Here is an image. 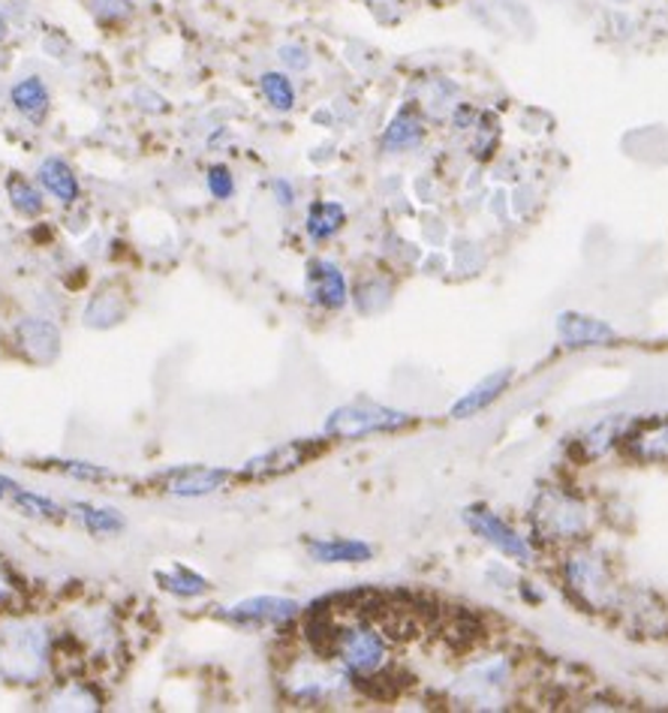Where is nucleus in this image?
I'll use <instances>...</instances> for the list:
<instances>
[{"instance_id": "obj_21", "label": "nucleus", "mask_w": 668, "mask_h": 713, "mask_svg": "<svg viewBox=\"0 0 668 713\" xmlns=\"http://www.w3.org/2000/svg\"><path fill=\"white\" fill-rule=\"evenodd\" d=\"M259 88H263L265 99H268V106L277 111H289L293 106H296V88H293V82H289V76L286 73H277V70H272V73H263V78H259Z\"/></svg>"}, {"instance_id": "obj_20", "label": "nucleus", "mask_w": 668, "mask_h": 713, "mask_svg": "<svg viewBox=\"0 0 668 713\" xmlns=\"http://www.w3.org/2000/svg\"><path fill=\"white\" fill-rule=\"evenodd\" d=\"M19 515H28V518H36V521H61V518L66 515L64 509L55 503V500H49V497L43 494H33V491H19V494L12 497L10 503Z\"/></svg>"}, {"instance_id": "obj_27", "label": "nucleus", "mask_w": 668, "mask_h": 713, "mask_svg": "<svg viewBox=\"0 0 668 713\" xmlns=\"http://www.w3.org/2000/svg\"><path fill=\"white\" fill-rule=\"evenodd\" d=\"M272 190H274V196H277V202H280L284 209H289V205L296 202V190H293V184H289V181H284V178H277V181L272 184Z\"/></svg>"}, {"instance_id": "obj_14", "label": "nucleus", "mask_w": 668, "mask_h": 713, "mask_svg": "<svg viewBox=\"0 0 668 713\" xmlns=\"http://www.w3.org/2000/svg\"><path fill=\"white\" fill-rule=\"evenodd\" d=\"M422 136H425V124H422V118H418L416 111L410 109H401L392 118V124L385 127V136H383V145L389 148V151H404V148H416L418 142H422Z\"/></svg>"}, {"instance_id": "obj_5", "label": "nucleus", "mask_w": 668, "mask_h": 713, "mask_svg": "<svg viewBox=\"0 0 668 713\" xmlns=\"http://www.w3.org/2000/svg\"><path fill=\"white\" fill-rule=\"evenodd\" d=\"M301 605L296 599H286V596H251L244 603L232 605L226 617L232 624H244V626H277L293 620L298 615Z\"/></svg>"}, {"instance_id": "obj_28", "label": "nucleus", "mask_w": 668, "mask_h": 713, "mask_svg": "<svg viewBox=\"0 0 668 713\" xmlns=\"http://www.w3.org/2000/svg\"><path fill=\"white\" fill-rule=\"evenodd\" d=\"M22 491V485L15 482V479H10V476H3L0 472V503H10L12 497Z\"/></svg>"}, {"instance_id": "obj_7", "label": "nucleus", "mask_w": 668, "mask_h": 713, "mask_svg": "<svg viewBox=\"0 0 668 713\" xmlns=\"http://www.w3.org/2000/svg\"><path fill=\"white\" fill-rule=\"evenodd\" d=\"M558 338L563 341V347L584 350V347H605V343H612L617 334H614L612 326H605L603 319L584 317V313L566 310V313H560L558 317Z\"/></svg>"}, {"instance_id": "obj_3", "label": "nucleus", "mask_w": 668, "mask_h": 713, "mask_svg": "<svg viewBox=\"0 0 668 713\" xmlns=\"http://www.w3.org/2000/svg\"><path fill=\"white\" fill-rule=\"evenodd\" d=\"M464 521H467V524H470L485 542H491L497 551H503V554L521 560V563L530 560V545L524 542V536H518L516 530L509 528L503 518L494 515L491 509H485V506H470V509H464Z\"/></svg>"}, {"instance_id": "obj_22", "label": "nucleus", "mask_w": 668, "mask_h": 713, "mask_svg": "<svg viewBox=\"0 0 668 713\" xmlns=\"http://www.w3.org/2000/svg\"><path fill=\"white\" fill-rule=\"evenodd\" d=\"M624 425L626 418L624 416H612V418H603L600 425H593L591 434L581 439V446H584V451L591 455V458H600L603 451H608L614 446V439L624 434Z\"/></svg>"}, {"instance_id": "obj_29", "label": "nucleus", "mask_w": 668, "mask_h": 713, "mask_svg": "<svg viewBox=\"0 0 668 713\" xmlns=\"http://www.w3.org/2000/svg\"><path fill=\"white\" fill-rule=\"evenodd\" d=\"M7 33H10V22H7V15L0 12V43L7 40Z\"/></svg>"}, {"instance_id": "obj_11", "label": "nucleus", "mask_w": 668, "mask_h": 713, "mask_svg": "<svg viewBox=\"0 0 668 713\" xmlns=\"http://www.w3.org/2000/svg\"><path fill=\"white\" fill-rule=\"evenodd\" d=\"M36 181L43 184L45 193L61 202V205H70L78 199V178L73 172V166L61 160V157H45L40 169H36Z\"/></svg>"}, {"instance_id": "obj_10", "label": "nucleus", "mask_w": 668, "mask_h": 713, "mask_svg": "<svg viewBox=\"0 0 668 713\" xmlns=\"http://www.w3.org/2000/svg\"><path fill=\"white\" fill-rule=\"evenodd\" d=\"M539 528L548 530L551 539L575 536L584 530V515L581 509L566 497H548L545 512H539Z\"/></svg>"}, {"instance_id": "obj_2", "label": "nucleus", "mask_w": 668, "mask_h": 713, "mask_svg": "<svg viewBox=\"0 0 668 713\" xmlns=\"http://www.w3.org/2000/svg\"><path fill=\"white\" fill-rule=\"evenodd\" d=\"M317 455V446L307 443V439H293L284 443L277 449H268L263 455H256L242 467L244 479H272V476H286V472L305 467L310 458Z\"/></svg>"}, {"instance_id": "obj_13", "label": "nucleus", "mask_w": 668, "mask_h": 713, "mask_svg": "<svg viewBox=\"0 0 668 713\" xmlns=\"http://www.w3.org/2000/svg\"><path fill=\"white\" fill-rule=\"evenodd\" d=\"M629 451L636 455L638 461L666 464L668 461V422H650L629 437Z\"/></svg>"}, {"instance_id": "obj_1", "label": "nucleus", "mask_w": 668, "mask_h": 713, "mask_svg": "<svg viewBox=\"0 0 668 713\" xmlns=\"http://www.w3.org/2000/svg\"><path fill=\"white\" fill-rule=\"evenodd\" d=\"M413 418L392 409V406L373 404V401H352L347 406H338L329 418H326V434L338 439H359L368 434H383V430L406 428Z\"/></svg>"}, {"instance_id": "obj_26", "label": "nucleus", "mask_w": 668, "mask_h": 713, "mask_svg": "<svg viewBox=\"0 0 668 713\" xmlns=\"http://www.w3.org/2000/svg\"><path fill=\"white\" fill-rule=\"evenodd\" d=\"M280 61H284L289 70H307V66H310V55H307L301 45H284V49H280Z\"/></svg>"}, {"instance_id": "obj_19", "label": "nucleus", "mask_w": 668, "mask_h": 713, "mask_svg": "<svg viewBox=\"0 0 668 713\" xmlns=\"http://www.w3.org/2000/svg\"><path fill=\"white\" fill-rule=\"evenodd\" d=\"M73 515L82 521V528L88 533H118L124 530V518L115 512V509H103V506H91V503H73L70 509Z\"/></svg>"}, {"instance_id": "obj_16", "label": "nucleus", "mask_w": 668, "mask_h": 713, "mask_svg": "<svg viewBox=\"0 0 668 713\" xmlns=\"http://www.w3.org/2000/svg\"><path fill=\"white\" fill-rule=\"evenodd\" d=\"M347 223V211L338 202H314L307 209V235L314 242H329Z\"/></svg>"}, {"instance_id": "obj_12", "label": "nucleus", "mask_w": 668, "mask_h": 713, "mask_svg": "<svg viewBox=\"0 0 668 713\" xmlns=\"http://www.w3.org/2000/svg\"><path fill=\"white\" fill-rule=\"evenodd\" d=\"M10 103L15 106L19 115H24L28 121L33 124H43L45 121V111H49V88H45V82L40 76H28L22 82H15L10 91Z\"/></svg>"}, {"instance_id": "obj_6", "label": "nucleus", "mask_w": 668, "mask_h": 713, "mask_svg": "<svg viewBox=\"0 0 668 713\" xmlns=\"http://www.w3.org/2000/svg\"><path fill=\"white\" fill-rule=\"evenodd\" d=\"M307 296H310V301H317L319 308H343L347 298H350L343 272L335 263H329V259H314V263L307 265Z\"/></svg>"}, {"instance_id": "obj_17", "label": "nucleus", "mask_w": 668, "mask_h": 713, "mask_svg": "<svg viewBox=\"0 0 668 713\" xmlns=\"http://www.w3.org/2000/svg\"><path fill=\"white\" fill-rule=\"evenodd\" d=\"M7 199L15 214L22 217H40L45 209V199L40 193V187L31 184L24 175H10L7 178Z\"/></svg>"}, {"instance_id": "obj_24", "label": "nucleus", "mask_w": 668, "mask_h": 713, "mask_svg": "<svg viewBox=\"0 0 668 713\" xmlns=\"http://www.w3.org/2000/svg\"><path fill=\"white\" fill-rule=\"evenodd\" d=\"M55 470L66 472V476H73V479H85V482H99V479H109L112 472L106 467H99V464H88V461H49Z\"/></svg>"}, {"instance_id": "obj_18", "label": "nucleus", "mask_w": 668, "mask_h": 713, "mask_svg": "<svg viewBox=\"0 0 668 713\" xmlns=\"http://www.w3.org/2000/svg\"><path fill=\"white\" fill-rule=\"evenodd\" d=\"M157 582H160V587L169 593H176V596H181V599H193V596H202V593H209L211 584L202 578V575H197L193 570H187V566H176L172 572H157L153 575Z\"/></svg>"}, {"instance_id": "obj_4", "label": "nucleus", "mask_w": 668, "mask_h": 713, "mask_svg": "<svg viewBox=\"0 0 668 713\" xmlns=\"http://www.w3.org/2000/svg\"><path fill=\"white\" fill-rule=\"evenodd\" d=\"M232 472L223 467H176V470H166L160 476L166 494L176 497H205L220 491L223 485L230 482Z\"/></svg>"}, {"instance_id": "obj_25", "label": "nucleus", "mask_w": 668, "mask_h": 713, "mask_svg": "<svg viewBox=\"0 0 668 713\" xmlns=\"http://www.w3.org/2000/svg\"><path fill=\"white\" fill-rule=\"evenodd\" d=\"M205 181H209V193L214 199H230L232 193H235V178H232L230 166H223V163L211 166Z\"/></svg>"}, {"instance_id": "obj_8", "label": "nucleus", "mask_w": 668, "mask_h": 713, "mask_svg": "<svg viewBox=\"0 0 668 713\" xmlns=\"http://www.w3.org/2000/svg\"><path fill=\"white\" fill-rule=\"evenodd\" d=\"M509 380H512V368H500V371L488 373L485 380H479V383L473 385L467 395H460L458 401H455V406H452V416L470 418V416H476V413L488 409V406H491L497 397L503 395Z\"/></svg>"}, {"instance_id": "obj_15", "label": "nucleus", "mask_w": 668, "mask_h": 713, "mask_svg": "<svg viewBox=\"0 0 668 713\" xmlns=\"http://www.w3.org/2000/svg\"><path fill=\"white\" fill-rule=\"evenodd\" d=\"M19 334H22L28 355H33L36 362H49V359H55L57 355L61 338H57L55 326H49L45 319H28V322H22Z\"/></svg>"}, {"instance_id": "obj_9", "label": "nucleus", "mask_w": 668, "mask_h": 713, "mask_svg": "<svg viewBox=\"0 0 668 713\" xmlns=\"http://www.w3.org/2000/svg\"><path fill=\"white\" fill-rule=\"evenodd\" d=\"M307 554L317 563H368L373 549L362 539H307Z\"/></svg>"}, {"instance_id": "obj_23", "label": "nucleus", "mask_w": 668, "mask_h": 713, "mask_svg": "<svg viewBox=\"0 0 668 713\" xmlns=\"http://www.w3.org/2000/svg\"><path fill=\"white\" fill-rule=\"evenodd\" d=\"M85 7L97 15L99 22H124L136 10L132 0H85Z\"/></svg>"}]
</instances>
